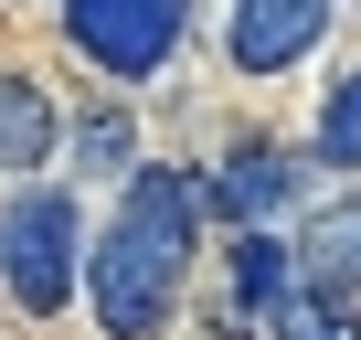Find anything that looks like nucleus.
Segmentation results:
<instances>
[{
    "label": "nucleus",
    "mask_w": 361,
    "mask_h": 340,
    "mask_svg": "<svg viewBox=\"0 0 361 340\" xmlns=\"http://www.w3.org/2000/svg\"><path fill=\"white\" fill-rule=\"evenodd\" d=\"M192 234H202L192 170H159V159H138V170H128V202H117V224L85 245V277H75L106 340H159V319H170L180 277H192Z\"/></svg>",
    "instance_id": "nucleus-1"
},
{
    "label": "nucleus",
    "mask_w": 361,
    "mask_h": 340,
    "mask_svg": "<svg viewBox=\"0 0 361 340\" xmlns=\"http://www.w3.org/2000/svg\"><path fill=\"white\" fill-rule=\"evenodd\" d=\"M224 277H234V329H255V308L298 287V255H287V245H276V234L255 224V234H234V255H224Z\"/></svg>",
    "instance_id": "nucleus-8"
},
{
    "label": "nucleus",
    "mask_w": 361,
    "mask_h": 340,
    "mask_svg": "<svg viewBox=\"0 0 361 340\" xmlns=\"http://www.w3.org/2000/svg\"><path fill=\"white\" fill-rule=\"evenodd\" d=\"M340 0H234V22H224V54L234 75H287L319 32H329Z\"/></svg>",
    "instance_id": "nucleus-5"
},
{
    "label": "nucleus",
    "mask_w": 361,
    "mask_h": 340,
    "mask_svg": "<svg viewBox=\"0 0 361 340\" xmlns=\"http://www.w3.org/2000/svg\"><path fill=\"white\" fill-rule=\"evenodd\" d=\"M287 255H298V277H308V287H340V298H361V202L319 213V224H308V245H287Z\"/></svg>",
    "instance_id": "nucleus-9"
},
{
    "label": "nucleus",
    "mask_w": 361,
    "mask_h": 340,
    "mask_svg": "<svg viewBox=\"0 0 361 340\" xmlns=\"http://www.w3.org/2000/svg\"><path fill=\"white\" fill-rule=\"evenodd\" d=\"M298 192H308V170H298L276 138H245V149H224V170H213V181H192V202H202V213H224L234 234H255V224H266V213H287Z\"/></svg>",
    "instance_id": "nucleus-4"
},
{
    "label": "nucleus",
    "mask_w": 361,
    "mask_h": 340,
    "mask_svg": "<svg viewBox=\"0 0 361 340\" xmlns=\"http://www.w3.org/2000/svg\"><path fill=\"white\" fill-rule=\"evenodd\" d=\"M54 138H64L54 96H43L32 75H0V170H43V159H54Z\"/></svg>",
    "instance_id": "nucleus-6"
},
{
    "label": "nucleus",
    "mask_w": 361,
    "mask_h": 340,
    "mask_svg": "<svg viewBox=\"0 0 361 340\" xmlns=\"http://www.w3.org/2000/svg\"><path fill=\"white\" fill-rule=\"evenodd\" d=\"M180 32H192V0H64V43L85 64H106L117 85L159 75L180 54Z\"/></svg>",
    "instance_id": "nucleus-3"
},
{
    "label": "nucleus",
    "mask_w": 361,
    "mask_h": 340,
    "mask_svg": "<svg viewBox=\"0 0 361 340\" xmlns=\"http://www.w3.org/2000/svg\"><path fill=\"white\" fill-rule=\"evenodd\" d=\"M319 159L329 170H361V75H340L319 96Z\"/></svg>",
    "instance_id": "nucleus-10"
},
{
    "label": "nucleus",
    "mask_w": 361,
    "mask_h": 340,
    "mask_svg": "<svg viewBox=\"0 0 361 340\" xmlns=\"http://www.w3.org/2000/svg\"><path fill=\"white\" fill-rule=\"evenodd\" d=\"M75 159H85V170H117V159H128V117H85V128H75Z\"/></svg>",
    "instance_id": "nucleus-11"
},
{
    "label": "nucleus",
    "mask_w": 361,
    "mask_h": 340,
    "mask_svg": "<svg viewBox=\"0 0 361 340\" xmlns=\"http://www.w3.org/2000/svg\"><path fill=\"white\" fill-rule=\"evenodd\" d=\"M75 277H85V213H75V192L0 202V287H11L32 319H54V308H75Z\"/></svg>",
    "instance_id": "nucleus-2"
},
{
    "label": "nucleus",
    "mask_w": 361,
    "mask_h": 340,
    "mask_svg": "<svg viewBox=\"0 0 361 340\" xmlns=\"http://www.w3.org/2000/svg\"><path fill=\"white\" fill-rule=\"evenodd\" d=\"M255 329H266V340H361V308H350L340 287H308V277H298L287 298L255 308Z\"/></svg>",
    "instance_id": "nucleus-7"
}]
</instances>
